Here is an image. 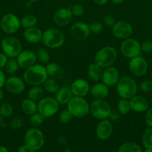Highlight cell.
Listing matches in <instances>:
<instances>
[{"mask_svg": "<svg viewBox=\"0 0 152 152\" xmlns=\"http://www.w3.org/2000/svg\"><path fill=\"white\" fill-rule=\"evenodd\" d=\"M90 94L95 99H104L110 94L108 86L103 83L97 82L92 87H90Z\"/></svg>", "mask_w": 152, "mask_h": 152, "instance_id": "cell-22", "label": "cell"}, {"mask_svg": "<svg viewBox=\"0 0 152 152\" xmlns=\"http://www.w3.org/2000/svg\"><path fill=\"white\" fill-rule=\"evenodd\" d=\"M73 118V116L68 109H63L59 114V121L63 124L70 123Z\"/></svg>", "mask_w": 152, "mask_h": 152, "instance_id": "cell-38", "label": "cell"}, {"mask_svg": "<svg viewBox=\"0 0 152 152\" xmlns=\"http://www.w3.org/2000/svg\"><path fill=\"white\" fill-rule=\"evenodd\" d=\"M118 152H142L141 148L137 143L127 142L119 147Z\"/></svg>", "mask_w": 152, "mask_h": 152, "instance_id": "cell-32", "label": "cell"}, {"mask_svg": "<svg viewBox=\"0 0 152 152\" xmlns=\"http://www.w3.org/2000/svg\"><path fill=\"white\" fill-rule=\"evenodd\" d=\"M70 88L72 92L73 96L84 97L89 92L90 86L87 80L85 79L79 78L72 83Z\"/></svg>", "mask_w": 152, "mask_h": 152, "instance_id": "cell-19", "label": "cell"}, {"mask_svg": "<svg viewBox=\"0 0 152 152\" xmlns=\"http://www.w3.org/2000/svg\"><path fill=\"white\" fill-rule=\"evenodd\" d=\"M44 117L40 114V113L37 111L35 114H32V115L30 116V123L34 127L37 128L39 126H41L43 123V121H44Z\"/></svg>", "mask_w": 152, "mask_h": 152, "instance_id": "cell-37", "label": "cell"}, {"mask_svg": "<svg viewBox=\"0 0 152 152\" xmlns=\"http://www.w3.org/2000/svg\"><path fill=\"white\" fill-rule=\"evenodd\" d=\"M120 51L125 57L132 58L139 56L141 53V44L137 39L128 38L123 39L120 45Z\"/></svg>", "mask_w": 152, "mask_h": 152, "instance_id": "cell-10", "label": "cell"}, {"mask_svg": "<svg viewBox=\"0 0 152 152\" xmlns=\"http://www.w3.org/2000/svg\"><path fill=\"white\" fill-rule=\"evenodd\" d=\"M139 88L145 93H150L152 91V81L148 80H143L140 83Z\"/></svg>", "mask_w": 152, "mask_h": 152, "instance_id": "cell-40", "label": "cell"}, {"mask_svg": "<svg viewBox=\"0 0 152 152\" xmlns=\"http://www.w3.org/2000/svg\"><path fill=\"white\" fill-rule=\"evenodd\" d=\"M38 19L33 14H28L25 15V16L20 19L21 27L26 29V28H32V27H35L36 25L37 24Z\"/></svg>", "mask_w": 152, "mask_h": 152, "instance_id": "cell-30", "label": "cell"}, {"mask_svg": "<svg viewBox=\"0 0 152 152\" xmlns=\"http://www.w3.org/2000/svg\"><path fill=\"white\" fill-rule=\"evenodd\" d=\"M48 77L46 67L40 64H34L25 69L23 73V80L31 86L43 85Z\"/></svg>", "mask_w": 152, "mask_h": 152, "instance_id": "cell-1", "label": "cell"}, {"mask_svg": "<svg viewBox=\"0 0 152 152\" xmlns=\"http://www.w3.org/2000/svg\"><path fill=\"white\" fill-rule=\"evenodd\" d=\"M36 55H37V60L41 62L42 64L49 63L50 55H49V51L46 48H39L36 52Z\"/></svg>", "mask_w": 152, "mask_h": 152, "instance_id": "cell-34", "label": "cell"}, {"mask_svg": "<svg viewBox=\"0 0 152 152\" xmlns=\"http://www.w3.org/2000/svg\"><path fill=\"white\" fill-rule=\"evenodd\" d=\"M112 108L105 99H94L89 104V112L94 118L99 120L108 119Z\"/></svg>", "mask_w": 152, "mask_h": 152, "instance_id": "cell-7", "label": "cell"}, {"mask_svg": "<svg viewBox=\"0 0 152 152\" xmlns=\"http://www.w3.org/2000/svg\"><path fill=\"white\" fill-rule=\"evenodd\" d=\"M145 123L150 128H152V108H149L146 111L145 117Z\"/></svg>", "mask_w": 152, "mask_h": 152, "instance_id": "cell-45", "label": "cell"}, {"mask_svg": "<svg viewBox=\"0 0 152 152\" xmlns=\"http://www.w3.org/2000/svg\"><path fill=\"white\" fill-rule=\"evenodd\" d=\"M119 72L116 68L113 66L107 67L103 70L101 81L108 87L116 86L119 80Z\"/></svg>", "mask_w": 152, "mask_h": 152, "instance_id": "cell-18", "label": "cell"}, {"mask_svg": "<svg viewBox=\"0 0 152 152\" xmlns=\"http://www.w3.org/2000/svg\"><path fill=\"white\" fill-rule=\"evenodd\" d=\"M45 94V90L40 86H31L28 91L27 96L28 99H31L34 101H39L43 98Z\"/></svg>", "mask_w": 152, "mask_h": 152, "instance_id": "cell-28", "label": "cell"}, {"mask_svg": "<svg viewBox=\"0 0 152 152\" xmlns=\"http://www.w3.org/2000/svg\"><path fill=\"white\" fill-rule=\"evenodd\" d=\"M0 152H8L7 149L6 148V147L2 146V145H0Z\"/></svg>", "mask_w": 152, "mask_h": 152, "instance_id": "cell-52", "label": "cell"}, {"mask_svg": "<svg viewBox=\"0 0 152 152\" xmlns=\"http://www.w3.org/2000/svg\"><path fill=\"white\" fill-rule=\"evenodd\" d=\"M117 58V50L112 46H105L96 52L94 58V62L101 68H105L113 66Z\"/></svg>", "mask_w": 152, "mask_h": 152, "instance_id": "cell-4", "label": "cell"}, {"mask_svg": "<svg viewBox=\"0 0 152 152\" xmlns=\"http://www.w3.org/2000/svg\"><path fill=\"white\" fill-rule=\"evenodd\" d=\"M116 19L113 16H110V15H107V16H104L103 18V22L105 25L108 27H113L114 24L116 23Z\"/></svg>", "mask_w": 152, "mask_h": 152, "instance_id": "cell-44", "label": "cell"}, {"mask_svg": "<svg viewBox=\"0 0 152 152\" xmlns=\"http://www.w3.org/2000/svg\"><path fill=\"white\" fill-rule=\"evenodd\" d=\"M128 68L133 75L136 77H142L147 73L148 66L147 61L144 58L137 56L130 59Z\"/></svg>", "mask_w": 152, "mask_h": 152, "instance_id": "cell-13", "label": "cell"}, {"mask_svg": "<svg viewBox=\"0 0 152 152\" xmlns=\"http://www.w3.org/2000/svg\"><path fill=\"white\" fill-rule=\"evenodd\" d=\"M142 140L145 148H152V128H149L145 131Z\"/></svg>", "mask_w": 152, "mask_h": 152, "instance_id": "cell-35", "label": "cell"}, {"mask_svg": "<svg viewBox=\"0 0 152 152\" xmlns=\"http://www.w3.org/2000/svg\"><path fill=\"white\" fill-rule=\"evenodd\" d=\"M42 42L49 48H58L65 42V36L60 30L55 28H49L43 33Z\"/></svg>", "mask_w": 152, "mask_h": 152, "instance_id": "cell-3", "label": "cell"}, {"mask_svg": "<svg viewBox=\"0 0 152 152\" xmlns=\"http://www.w3.org/2000/svg\"><path fill=\"white\" fill-rule=\"evenodd\" d=\"M21 109L25 114L31 116L37 112V104L31 99H25L21 102Z\"/></svg>", "mask_w": 152, "mask_h": 152, "instance_id": "cell-27", "label": "cell"}, {"mask_svg": "<svg viewBox=\"0 0 152 152\" xmlns=\"http://www.w3.org/2000/svg\"><path fill=\"white\" fill-rule=\"evenodd\" d=\"M73 94L71 88L68 86H63L60 87L58 91L55 93V97L57 102L59 105H67L70 99L73 97Z\"/></svg>", "mask_w": 152, "mask_h": 152, "instance_id": "cell-24", "label": "cell"}, {"mask_svg": "<svg viewBox=\"0 0 152 152\" xmlns=\"http://www.w3.org/2000/svg\"><path fill=\"white\" fill-rule=\"evenodd\" d=\"M89 25L83 22H77L73 24L70 28V35L74 39L83 41L90 35Z\"/></svg>", "mask_w": 152, "mask_h": 152, "instance_id": "cell-14", "label": "cell"}, {"mask_svg": "<svg viewBox=\"0 0 152 152\" xmlns=\"http://www.w3.org/2000/svg\"><path fill=\"white\" fill-rule=\"evenodd\" d=\"M23 125V120L20 117H16L12 120L10 123V126L13 129H17L22 127Z\"/></svg>", "mask_w": 152, "mask_h": 152, "instance_id": "cell-43", "label": "cell"}, {"mask_svg": "<svg viewBox=\"0 0 152 152\" xmlns=\"http://www.w3.org/2000/svg\"><path fill=\"white\" fill-rule=\"evenodd\" d=\"M110 1H111L113 3H114V4H121V3L123 2L125 0H110Z\"/></svg>", "mask_w": 152, "mask_h": 152, "instance_id": "cell-51", "label": "cell"}, {"mask_svg": "<svg viewBox=\"0 0 152 152\" xmlns=\"http://www.w3.org/2000/svg\"><path fill=\"white\" fill-rule=\"evenodd\" d=\"M71 11L74 16H80L84 13V7L81 4H75L72 7Z\"/></svg>", "mask_w": 152, "mask_h": 152, "instance_id": "cell-41", "label": "cell"}, {"mask_svg": "<svg viewBox=\"0 0 152 152\" xmlns=\"http://www.w3.org/2000/svg\"><path fill=\"white\" fill-rule=\"evenodd\" d=\"M141 51L145 53H151L152 52V42L146 40L141 44Z\"/></svg>", "mask_w": 152, "mask_h": 152, "instance_id": "cell-42", "label": "cell"}, {"mask_svg": "<svg viewBox=\"0 0 152 152\" xmlns=\"http://www.w3.org/2000/svg\"><path fill=\"white\" fill-rule=\"evenodd\" d=\"M67 109L73 117L83 118L89 113V104L83 97L74 96L67 104Z\"/></svg>", "mask_w": 152, "mask_h": 152, "instance_id": "cell-6", "label": "cell"}, {"mask_svg": "<svg viewBox=\"0 0 152 152\" xmlns=\"http://www.w3.org/2000/svg\"><path fill=\"white\" fill-rule=\"evenodd\" d=\"M59 110V104L56 99L51 96L42 98L37 104V111L46 118L55 116Z\"/></svg>", "mask_w": 152, "mask_h": 152, "instance_id": "cell-9", "label": "cell"}, {"mask_svg": "<svg viewBox=\"0 0 152 152\" xmlns=\"http://www.w3.org/2000/svg\"><path fill=\"white\" fill-rule=\"evenodd\" d=\"M2 52L8 58H16L22 50V43L19 39L12 36L4 37L1 42Z\"/></svg>", "mask_w": 152, "mask_h": 152, "instance_id": "cell-8", "label": "cell"}, {"mask_svg": "<svg viewBox=\"0 0 152 152\" xmlns=\"http://www.w3.org/2000/svg\"><path fill=\"white\" fill-rule=\"evenodd\" d=\"M19 66L22 69H26L32 66L37 61V55L34 51L31 50H24L19 53L16 57Z\"/></svg>", "mask_w": 152, "mask_h": 152, "instance_id": "cell-15", "label": "cell"}, {"mask_svg": "<svg viewBox=\"0 0 152 152\" xmlns=\"http://www.w3.org/2000/svg\"><path fill=\"white\" fill-rule=\"evenodd\" d=\"M44 90L49 94H55L60 88L58 80L52 78H48L43 83Z\"/></svg>", "mask_w": 152, "mask_h": 152, "instance_id": "cell-29", "label": "cell"}, {"mask_svg": "<svg viewBox=\"0 0 152 152\" xmlns=\"http://www.w3.org/2000/svg\"><path fill=\"white\" fill-rule=\"evenodd\" d=\"M30 151H31V150L29 149V148H28L25 144L21 145L18 148V152H29Z\"/></svg>", "mask_w": 152, "mask_h": 152, "instance_id": "cell-49", "label": "cell"}, {"mask_svg": "<svg viewBox=\"0 0 152 152\" xmlns=\"http://www.w3.org/2000/svg\"><path fill=\"white\" fill-rule=\"evenodd\" d=\"M80 1H83V0H80Z\"/></svg>", "mask_w": 152, "mask_h": 152, "instance_id": "cell-58", "label": "cell"}, {"mask_svg": "<svg viewBox=\"0 0 152 152\" xmlns=\"http://www.w3.org/2000/svg\"><path fill=\"white\" fill-rule=\"evenodd\" d=\"M4 68H5L6 72L9 74H14L15 73L17 72L19 66L17 61H16V59L10 58V59H7V62L4 66Z\"/></svg>", "mask_w": 152, "mask_h": 152, "instance_id": "cell-33", "label": "cell"}, {"mask_svg": "<svg viewBox=\"0 0 152 152\" xmlns=\"http://www.w3.org/2000/svg\"><path fill=\"white\" fill-rule=\"evenodd\" d=\"M144 152H152V148H146Z\"/></svg>", "mask_w": 152, "mask_h": 152, "instance_id": "cell-54", "label": "cell"}, {"mask_svg": "<svg viewBox=\"0 0 152 152\" xmlns=\"http://www.w3.org/2000/svg\"><path fill=\"white\" fill-rule=\"evenodd\" d=\"M29 152H38V151H30Z\"/></svg>", "mask_w": 152, "mask_h": 152, "instance_id": "cell-57", "label": "cell"}, {"mask_svg": "<svg viewBox=\"0 0 152 152\" xmlns=\"http://www.w3.org/2000/svg\"><path fill=\"white\" fill-rule=\"evenodd\" d=\"M113 126L108 119L101 120L95 129L97 137L101 140H107L113 134Z\"/></svg>", "mask_w": 152, "mask_h": 152, "instance_id": "cell-17", "label": "cell"}, {"mask_svg": "<svg viewBox=\"0 0 152 152\" xmlns=\"http://www.w3.org/2000/svg\"><path fill=\"white\" fill-rule=\"evenodd\" d=\"M24 141L31 151H39L44 145L45 137L42 131L33 127L26 131Z\"/></svg>", "mask_w": 152, "mask_h": 152, "instance_id": "cell-5", "label": "cell"}, {"mask_svg": "<svg viewBox=\"0 0 152 152\" xmlns=\"http://www.w3.org/2000/svg\"><path fill=\"white\" fill-rule=\"evenodd\" d=\"M137 88L135 80L130 76H124L119 78L116 84V91L119 96L123 99H131L137 94Z\"/></svg>", "mask_w": 152, "mask_h": 152, "instance_id": "cell-2", "label": "cell"}, {"mask_svg": "<svg viewBox=\"0 0 152 152\" xmlns=\"http://www.w3.org/2000/svg\"><path fill=\"white\" fill-rule=\"evenodd\" d=\"M1 121H2V118H1V116L0 115V124L1 123Z\"/></svg>", "mask_w": 152, "mask_h": 152, "instance_id": "cell-55", "label": "cell"}, {"mask_svg": "<svg viewBox=\"0 0 152 152\" xmlns=\"http://www.w3.org/2000/svg\"><path fill=\"white\" fill-rule=\"evenodd\" d=\"M43 31L36 27L26 28L23 33V37L25 41L31 44H37L42 42Z\"/></svg>", "mask_w": 152, "mask_h": 152, "instance_id": "cell-23", "label": "cell"}, {"mask_svg": "<svg viewBox=\"0 0 152 152\" xmlns=\"http://www.w3.org/2000/svg\"><path fill=\"white\" fill-rule=\"evenodd\" d=\"M103 70L104 68H101V66L96 64L95 62H92L88 66L87 68V75L89 80L92 81L97 82L100 81L102 77Z\"/></svg>", "mask_w": 152, "mask_h": 152, "instance_id": "cell-26", "label": "cell"}, {"mask_svg": "<svg viewBox=\"0 0 152 152\" xmlns=\"http://www.w3.org/2000/svg\"><path fill=\"white\" fill-rule=\"evenodd\" d=\"M7 56L3 52H0V69L4 68L7 62Z\"/></svg>", "mask_w": 152, "mask_h": 152, "instance_id": "cell-46", "label": "cell"}, {"mask_svg": "<svg viewBox=\"0 0 152 152\" xmlns=\"http://www.w3.org/2000/svg\"><path fill=\"white\" fill-rule=\"evenodd\" d=\"M6 83V77L4 75V72L0 69V88L4 86Z\"/></svg>", "mask_w": 152, "mask_h": 152, "instance_id": "cell-47", "label": "cell"}, {"mask_svg": "<svg viewBox=\"0 0 152 152\" xmlns=\"http://www.w3.org/2000/svg\"><path fill=\"white\" fill-rule=\"evenodd\" d=\"M30 1H33V2H35V1H38V0H30Z\"/></svg>", "mask_w": 152, "mask_h": 152, "instance_id": "cell-56", "label": "cell"}, {"mask_svg": "<svg viewBox=\"0 0 152 152\" xmlns=\"http://www.w3.org/2000/svg\"><path fill=\"white\" fill-rule=\"evenodd\" d=\"M93 1L98 5H104L108 1V0H93Z\"/></svg>", "mask_w": 152, "mask_h": 152, "instance_id": "cell-50", "label": "cell"}, {"mask_svg": "<svg viewBox=\"0 0 152 152\" xmlns=\"http://www.w3.org/2000/svg\"><path fill=\"white\" fill-rule=\"evenodd\" d=\"M73 15L71 9L67 7H61L56 10L53 16V20L58 26H66L72 20Z\"/></svg>", "mask_w": 152, "mask_h": 152, "instance_id": "cell-20", "label": "cell"}, {"mask_svg": "<svg viewBox=\"0 0 152 152\" xmlns=\"http://www.w3.org/2000/svg\"><path fill=\"white\" fill-rule=\"evenodd\" d=\"M13 108L9 102H4L0 106V115L3 117H9L13 114Z\"/></svg>", "mask_w": 152, "mask_h": 152, "instance_id": "cell-36", "label": "cell"}, {"mask_svg": "<svg viewBox=\"0 0 152 152\" xmlns=\"http://www.w3.org/2000/svg\"><path fill=\"white\" fill-rule=\"evenodd\" d=\"M112 32L113 36L117 39H125L130 38L133 34L134 30L133 27L129 22L124 20H120L116 22L112 27Z\"/></svg>", "mask_w": 152, "mask_h": 152, "instance_id": "cell-12", "label": "cell"}, {"mask_svg": "<svg viewBox=\"0 0 152 152\" xmlns=\"http://www.w3.org/2000/svg\"><path fill=\"white\" fill-rule=\"evenodd\" d=\"M117 108L118 111L120 113V114L126 115V114H129L130 111H131L129 99L121 98V99H119L117 103Z\"/></svg>", "mask_w": 152, "mask_h": 152, "instance_id": "cell-31", "label": "cell"}, {"mask_svg": "<svg viewBox=\"0 0 152 152\" xmlns=\"http://www.w3.org/2000/svg\"><path fill=\"white\" fill-rule=\"evenodd\" d=\"M21 27L20 19L13 13H7L0 20V28L7 34H13L17 32Z\"/></svg>", "mask_w": 152, "mask_h": 152, "instance_id": "cell-11", "label": "cell"}, {"mask_svg": "<svg viewBox=\"0 0 152 152\" xmlns=\"http://www.w3.org/2000/svg\"><path fill=\"white\" fill-rule=\"evenodd\" d=\"M129 100L131 111H134L137 113H142L148 109V102L143 96L136 94Z\"/></svg>", "mask_w": 152, "mask_h": 152, "instance_id": "cell-21", "label": "cell"}, {"mask_svg": "<svg viewBox=\"0 0 152 152\" xmlns=\"http://www.w3.org/2000/svg\"><path fill=\"white\" fill-rule=\"evenodd\" d=\"M4 86L7 91L12 94H20L25 89V81L16 76H11L7 78Z\"/></svg>", "mask_w": 152, "mask_h": 152, "instance_id": "cell-16", "label": "cell"}, {"mask_svg": "<svg viewBox=\"0 0 152 152\" xmlns=\"http://www.w3.org/2000/svg\"><path fill=\"white\" fill-rule=\"evenodd\" d=\"M47 74L50 78L60 80L63 78L64 70L61 66L55 62H49L46 67Z\"/></svg>", "mask_w": 152, "mask_h": 152, "instance_id": "cell-25", "label": "cell"}, {"mask_svg": "<svg viewBox=\"0 0 152 152\" xmlns=\"http://www.w3.org/2000/svg\"><path fill=\"white\" fill-rule=\"evenodd\" d=\"M103 28H104V25L101 22H92V23L89 25V29H90V32L94 34H98L102 31Z\"/></svg>", "mask_w": 152, "mask_h": 152, "instance_id": "cell-39", "label": "cell"}, {"mask_svg": "<svg viewBox=\"0 0 152 152\" xmlns=\"http://www.w3.org/2000/svg\"><path fill=\"white\" fill-rule=\"evenodd\" d=\"M119 114H120V113H119V111H112L111 114H110L109 118L112 120H117L119 118V117H120V116H119Z\"/></svg>", "mask_w": 152, "mask_h": 152, "instance_id": "cell-48", "label": "cell"}, {"mask_svg": "<svg viewBox=\"0 0 152 152\" xmlns=\"http://www.w3.org/2000/svg\"><path fill=\"white\" fill-rule=\"evenodd\" d=\"M3 98H4V92L1 90V88H0V100H1Z\"/></svg>", "mask_w": 152, "mask_h": 152, "instance_id": "cell-53", "label": "cell"}]
</instances>
